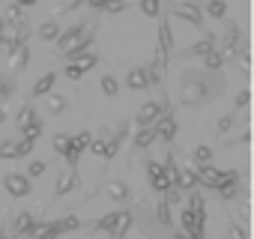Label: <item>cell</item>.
<instances>
[{
  "instance_id": "obj_8",
  "label": "cell",
  "mask_w": 254,
  "mask_h": 239,
  "mask_svg": "<svg viewBox=\"0 0 254 239\" xmlns=\"http://www.w3.org/2000/svg\"><path fill=\"white\" fill-rule=\"evenodd\" d=\"M156 129H159V135H162L165 141H174V135H177V123H174V117H171V114H162V117L156 120Z\"/></svg>"
},
{
  "instance_id": "obj_47",
  "label": "cell",
  "mask_w": 254,
  "mask_h": 239,
  "mask_svg": "<svg viewBox=\"0 0 254 239\" xmlns=\"http://www.w3.org/2000/svg\"><path fill=\"white\" fill-rule=\"evenodd\" d=\"M3 120H6V111H0V123H3Z\"/></svg>"
},
{
  "instance_id": "obj_20",
  "label": "cell",
  "mask_w": 254,
  "mask_h": 239,
  "mask_svg": "<svg viewBox=\"0 0 254 239\" xmlns=\"http://www.w3.org/2000/svg\"><path fill=\"white\" fill-rule=\"evenodd\" d=\"M156 135H159V129H156V123H153V126H150V129H147V132H141V135H138V138H135V144H138V147H150V144H153V138H156Z\"/></svg>"
},
{
  "instance_id": "obj_45",
  "label": "cell",
  "mask_w": 254,
  "mask_h": 239,
  "mask_svg": "<svg viewBox=\"0 0 254 239\" xmlns=\"http://www.w3.org/2000/svg\"><path fill=\"white\" fill-rule=\"evenodd\" d=\"M78 3H81V0H63V6H60V9H75Z\"/></svg>"
},
{
  "instance_id": "obj_3",
  "label": "cell",
  "mask_w": 254,
  "mask_h": 239,
  "mask_svg": "<svg viewBox=\"0 0 254 239\" xmlns=\"http://www.w3.org/2000/svg\"><path fill=\"white\" fill-rule=\"evenodd\" d=\"M27 60H30V48H27V39L9 48V72H18V69H24V66H27Z\"/></svg>"
},
{
  "instance_id": "obj_13",
  "label": "cell",
  "mask_w": 254,
  "mask_h": 239,
  "mask_svg": "<svg viewBox=\"0 0 254 239\" xmlns=\"http://www.w3.org/2000/svg\"><path fill=\"white\" fill-rule=\"evenodd\" d=\"M78 182V177L72 174V168H66L63 174H60V179H57V194H66V191H72V185Z\"/></svg>"
},
{
  "instance_id": "obj_29",
  "label": "cell",
  "mask_w": 254,
  "mask_h": 239,
  "mask_svg": "<svg viewBox=\"0 0 254 239\" xmlns=\"http://www.w3.org/2000/svg\"><path fill=\"white\" fill-rule=\"evenodd\" d=\"M42 135V126H39V120H33L30 126H24V138H30V141H36Z\"/></svg>"
},
{
  "instance_id": "obj_33",
  "label": "cell",
  "mask_w": 254,
  "mask_h": 239,
  "mask_svg": "<svg viewBox=\"0 0 254 239\" xmlns=\"http://www.w3.org/2000/svg\"><path fill=\"white\" fill-rule=\"evenodd\" d=\"M221 60H224V57L218 54V48H215V51H209V54H206V69H218V66H221Z\"/></svg>"
},
{
  "instance_id": "obj_43",
  "label": "cell",
  "mask_w": 254,
  "mask_h": 239,
  "mask_svg": "<svg viewBox=\"0 0 254 239\" xmlns=\"http://www.w3.org/2000/svg\"><path fill=\"white\" fill-rule=\"evenodd\" d=\"M230 123H233V117H224L221 123H218V132H227V129H230Z\"/></svg>"
},
{
  "instance_id": "obj_12",
  "label": "cell",
  "mask_w": 254,
  "mask_h": 239,
  "mask_svg": "<svg viewBox=\"0 0 254 239\" xmlns=\"http://www.w3.org/2000/svg\"><path fill=\"white\" fill-rule=\"evenodd\" d=\"M177 185H180V188H186V191H191V188L197 185V174H194L191 168H183V171H180V177H177Z\"/></svg>"
},
{
  "instance_id": "obj_26",
  "label": "cell",
  "mask_w": 254,
  "mask_h": 239,
  "mask_svg": "<svg viewBox=\"0 0 254 239\" xmlns=\"http://www.w3.org/2000/svg\"><path fill=\"white\" fill-rule=\"evenodd\" d=\"M57 36H60V27L54 21H45L42 24V39H57Z\"/></svg>"
},
{
  "instance_id": "obj_16",
  "label": "cell",
  "mask_w": 254,
  "mask_h": 239,
  "mask_svg": "<svg viewBox=\"0 0 254 239\" xmlns=\"http://www.w3.org/2000/svg\"><path fill=\"white\" fill-rule=\"evenodd\" d=\"M3 21H6V24H24V9H21L18 3L6 6V12H3Z\"/></svg>"
},
{
  "instance_id": "obj_5",
  "label": "cell",
  "mask_w": 254,
  "mask_h": 239,
  "mask_svg": "<svg viewBox=\"0 0 254 239\" xmlns=\"http://www.w3.org/2000/svg\"><path fill=\"white\" fill-rule=\"evenodd\" d=\"M3 188H6L12 197H24V194L30 191V182H27L24 174H9V177L3 179Z\"/></svg>"
},
{
  "instance_id": "obj_40",
  "label": "cell",
  "mask_w": 254,
  "mask_h": 239,
  "mask_svg": "<svg viewBox=\"0 0 254 239\" xmlns=\"http://www.w3.org/2000/svg\"><path fill=\"white\" fill-rule=\"evenodd\" d=\"M105 9H108V12H114V15H117V12H123V9H126V0H114V3H108V6H105Z\"/></svg>"
},
{
  "instance_id": "obj_25",
  "label": "cell",
  "mask_w": 254,
  "mask_h": 239,
  "mask_svg": "<svg viewBox=\"0 0 254 239\" xmlns=\"http://www.w3.org/2000/svg\"><path fill=\"white\" fill-rule=\"evenodd\" d=\"M227 12V3H224V0H209V15L212 18H221Z\"/></svg>"
},
{
  "instance_id": "obj_7",
  "label": "cell",
  "mask_w": 254,
  "mask_h": 239,
  "mask_svg": "<svg viewBox=\"0 0 254 239\" xmlns=\"http://www.w3.org/2000/svg\"><path fill=\"white\" fill-rule=\"evenodd\" d=\"M159 117H162V105L150 102V105H144V108L138 111V117H135V123H138V126H153V123H156Z\"/></svg>"
},
{
  "instance_id": "obj_4",
  "label": "cell",
  "mask_w": 254,
  "mask_h": 239,
  "mask_svg": "<svg viewBox=\"0 0 254 239\" xmlns=\"http://www.w3.org/2000/svg\"><path fill=\"white\" fill-rule=\"evenodd\" d=\"M194 174H197V182H203V185H209V188H218V182H221V171L218 168H212L209 162L206 165H197V168H191Z\"/></svg>"
},
{
  "instance_id": "obj_34",
  "label": "cell",
  "mask_w": 254,
  "mask_h": 239,
  "mask_svg": "<svg viewBox=\"0 0 254 239\" xmlns=\"http://www.w3.org/2000/svg\"><path fill=\"white\" fill-rule=\"evenodd\" d=\"M120 144H123V135H117L114 141H108V150H105V159H114V156H117V150H120Z\"/></svg>"
},
{
  "instance_id": "obj_14",
  "label": "cell",
  "mask_w": 254,
  "mask_h": 239,
  "mask_svg": "<svg viewBox=\"0 0 254 239\" xmlns=\"http://www.w3.org/2000/svg\"><path fill=\"white\" fill-rule=\"evenodd\" d=\"M33 215L30 212H18V218H15V230H18V236H27V233H33Z\"/></svg>"
},
{
  "instance_id": "obj_24",
  "label": "cell",
  "mask_w": 254,
  "mask_h": 239,
  "mask_svg": "<svg viewBox=\"0 0 254 239\" xmlns=\"http://www.w3.org/2000/svg\"><path fill=\"white\" fill-rule=\"evenodd\" d=\"M33 120H36L33 108H21V111H18V126H21V129H24V126H30Z\"/></svg>"
},
{
  "instance_id": "obj_9",
  "label": "cell",
  "mask_w": 254,
  "mask_h": 239,
  "mask_svg": "<svg viewBox=\"0 0 254 239\" xmlns=\"http://www.w3.org/2000/svg\"><path fill=\"white\" fill-rule=\"evenodd\" d=\"M126 84H129L132 90H147L150 87V72L147 69H132L129 78H126Z\"/></svg>"
},
{
  "instance_id": "obj_44",
  "label": "cell",
  "mask_w": 254,
  "mask_h": 239,
  "mask_svg": "<svg viewBox=\"0 0 254 239\" xmlns=\"http://www.w3.org/2000/svg\"><path fill=\"white\" fill-rule=\"evenodd\" d=\"M111 3V0H90V6H96V9H105Z\"/></svg>"
},
{
  "instance_id": "obj_35",
  "label": "cell",
  "mask_w": 254,
  "mask_h": 239,
  "mask_svg": "<svg viewBox=\"0 0 254 239\" xmlns=\"http://www.w3.org/2000/svg\"><path fill=\"white\" fill-rule=\"evenodd\" d=\"M189 209H194V212H203V197H200L197 191H191V194H189Z\"/></svg>"
},
{
  "instance_id": "obj_41",
  "label": "cell",
  "mask_w": 254,
  "mask_h": 239,
  "mask_svg": "<svg viewBox=\"0 0 254 239\" xmlns=\"http://www.w3.org/2000/svg\"><path fill=\"white\" fill-rule=\"evenodd\" d=\"M230 239H248V233H245L239 224H233V227H230Z\"/></svg>"
},
{
  "instance_id": "obj_36",
  "label": "cell",
  "mask_w": 254,
  "mask_h": 239,
  "mask_svg": "<svg viewBox=\"0 0 254 239\" xmlns=\"http://www.w3.org/2000/svg\"><path fill=\"white\" fill-rule=\"evenodd\" d=\"M159 221L171 224V206H168V200H159Z\"/></svg>"
},
{
  "instance_id": "obj_28",
  "label": "cell",
  "mask_w": 254,
  "mask_h": 239,
  "mask_svg": "<svg viewBox=\"0 0 254 239\" xmlns=\"http://www.w3.org/2000/svg\"><path fill=\"white\" fill-rule=\"evenodd\" d=\"M194 159H197V165H206L209 159H212V150L209 147H194V153H191Z\"/></svg>"
},
{
  "instance_id": "obj_37",
  "label": "cell",
  "mask_w": 254,
  "mask_h": 239,
  "mask_svg": "<svg viewBox=\"0 0 254 239\" xmlns=\"http://www.w3.org/2000/svg\"><path fill=\"white\" fill-rule=\"evenodd\" d=\"M141 9L147 15H159V0H141Z\"/></svg>"
},
{
  "instance_id": "obj_17",
  "label": "cell",
  "mask_w": 254,
  "mask_h": 239,
  "mask_svg": "<svg viewBox=\"0 0 254 239\" xmlns=\"http://www.w3.org/2000/svg\"><path fill=\"white\" fill-rule=\"evenodd\" d=\"M105 191H108L111 200H126V197H129V188H126V182H111Z\"/></svg>"
},
{
  "instance_id": "obj_30",
  "label": "cell",
  "mask_w": 254,
  "mask_h": 239,
  "mask_svg": "<svg viewBox=\"0 0 254 239\" xmlns=\"http://www.w3.org/2000/svg\"><path fill=\"white\" fill-rule=\"evenodd\" d=\"M203 93V87L200 84H186V90H183V96H186V102H191V99H197Z\"/></svg>"
},
{
  "instance_id": "obj_10",
  "label": "cell",
  "mask_w": 254,
  "mask_h": 239,
  "mask_svg": "<svg viewBox=\"0 0 254 239\" xmlns=\"http://www.w3.org/2000/svg\"><path fill=\"white\" fill-rule=\"evenodd\" d=\"M129 227H132V212H120V215H117V224L111 227V236H114V239H123Z\"/></svg>"
},
{
  "instance_id": "obj_39",
  "label": "cell",
  "mask_w": 254,
  "mask_h": 239,
  "mask_svg": "<svg viewBox=\"0 0 254 239\" xmlns=\"http://www.w3.org/2000/svg\"><path fill=\"white\" fill-rule=\"evenodd\" d=\"M27 174H30V177H42V174H45V162H33V165L27 168Z\"/></svg>"
},
{
  "instance_id": "obj_31",
  "label": "cell",
  "mask_w": 254,
  "mask_h": 239,
  "mask_svg": "<svg viewBox=\"0 0 254 239\" xmlns=\"http://www.w3.org/2000/svg\"><path fill=\"white\" fill-rule=\"evenodd\" d=\"M63 108H66V99H63V96H51V99H48V111H51V114H60Z\"/></svg>"
},
{
  "instance_id": "obj_32",
  "label": "cell",
  "mask_w": 254,
  "mask_h": 239,
  "mask_svg": "<svg viewBox=\"0 0 254 239\" xmlns=\"http://www.w3.org/2000/svg\"><path fill=\"white\" fill-rule=\"evenodd\" d=\"M117 215H120V212H111V215H105V218L96 224V230H108V233H111V227L117 224Z\"/></svg>"
},
{
  "instance_id": "obj_15",
  "label": "cell",
  "mask_w": 254,
  "mask_h": 239,
  "mask_svg": "<svg viewBox=\"0 0 254 239\" xmlns=\"http://www.w3.org/2000/svg\"><path fill=\"white\" fill-rule=\"evenodd\" d=\"M54 78H57L54 72H45V75H42V78H39V81L33 84V96H45V93H48V90L54 87Z\"/></svg>"
},
{
  "instance_id": "obj_22",
  "label": "cell",
  "mask_w": 254,
  "mask_h": 239,
  "mask_svg": "<svg viewBox=\"0 0 254 239\" xmlns=\"http://www.w3.org/2000/svg\"><path fill=\"white\" fill-rule=\"evenodd\" d=\"M236 191H239V182H218V194H221L224 200H230Z\"/></svg>"
},
{
  "instance_id": "obj_6",
  "label": "cell",
  "mask_w": 254,
  "mask_h": 239,
  "mask_svg": "<svg viewBox=\"0 0 254 239\" xmlns=\"http://www.w3.org/2000/svg\"><path fill=\"white\" fill-rule=\"evenodd\" d=\"M87 30H90V21H81V24H75V27H72L66 36H60V48H63V51H69L72 45H78V42L87 36Z\"/></svg>"
},
{
  "instance_id": "obj_18",
  "label": "cell",
  "mask_w": 254,
  "mask_h": 239,
  "mask_svg": "<svg viewBox=\"0 0 254 239\" xmlns=\"http://www.w3.org/2000/svg\"><path fill=\"white\" fill-rule=\"evenodd\" d=\"M18 156H21V144H12V141L0 144V159H18Z\"/></svg>"
},
{
  "instance_id": "obj_38",
  "label": "cell",
  "mask_w": 254,
  "mask_h": 239,
  "mask_svg": "<svg viewBox=\"0 0 254 239\" xmlns=\"http://www.w3.org/2000/svg\"><path fill=\"white\" fill-rule=\"evenodd\" d=\"M248 102H251V90L245 87V90L236 96V108H248Z\"/></svg>"
},
{
  "instance_id": "obj_11",
  "label": "cell",
  "mask_w": 254,
  "mask_h": 239,
  "mask_svg": "<svg viewBox=\"0 0 254 239\" xmlns=\"http://www.w3.org/2000/svg\"><path fill=\"white\" fill-rule=\"evenodd\" d=\"M159 48H165V51H171L174 48V36H171V21L165 18L162 24H159Z\"/></svg>"
},
{
  "instance_id": "obj_42",
  "label": "cell",
  "mask_w": 254,
  "mask_h": 239,
  "mask_svg": "<svg viewBox=\"0 0 254 239\" xmlns=\"http://www.w3.org/2000/svg\"><path fill=\"white\" fill-rule=\"evenodd\" d=\"M33 147H36V141H30V138H24V141H21V156H27V153L33 150Z\"/></svg>"
},
{
  "instance_id": "obj_23",
  "label": "cell",
  "mask_w": 254,
  "mask_h": 239,
  "mask_svg": "<svg viewBox=\"0 0 254 239\" xmlns=\"http://www.w3.org/2000/svg\"><path fill=\"white\" fill-rule=\"evenodd\" d=\"M69 147H72V138H69V135H57V138H54V150H57V153H63V156H66V153H69Z\"/></svg>"
},
{
  "instance_id": "obj_21",
  "label": "cell",
  "mask_w": 254,
  "mask_h": 239,
  "mask_svg": "<svg viewBox=\"0 0 254 239\" xmlns=\"http://www.w3.org/2000/svg\"><path fill=\"white\" fill-rule=\"evenodd\" d=\"M236 39H239V27L230 24V27H227V36H224V48L233 51V48H236Z\"/></svg>"
},
{
  "instance_id": "obj_1",
  "label": "cell",
  "mask_w": 254,
  "mask_h": 239,
  "mask_svg": "<svg viewBox=\"0 0 254 239\" xmlns=\"http://www.w3.org/2000/svg\"><path fill=\"white\" fill-rule=\"evenodd\" d=\"M96 63H99V60H96V54H93V51H87V54H78V57H72V63L66 66V75H69L72 81H78V78H81L87 69H93Z\"/></svg>"
},
{
  "instance_id": "obj_27",
  "label": "cell",
  "mask_w": 254,
  "mask_h": 239,
  "mask_svg": "<svg viewBox=\"0 0 254 239\" xmlns=\"http://www.w3.org/2000/svg\"><path fill=\"white\" fill-rule=\"evenodd\" d=\"M102 90H105V96H117V81L111 78V75H102Z\"/></svg>"
},
{
  "instance_id": "obj_46",
  "label": "cell",
  "mask_w": 254,
  "mask_h": 239,
  "mask_svg": "<svg viewBox=\"0 0 254 239\" xmlns=\"http://www.w3.org/2000/svg\"><path fill=\"white\" fill-rule=\"evenodd\" d=\"M15 3H18V6L24 9V6H33V3H36V0H15Z\"/></svg>"
},
{
  "instance_id": "obj_2",
  "label": "cell",
  "mask_w": 254,
  "mask_h": 239,
  "mask_svg": "<svg viewBox=\"0 0 254 239\" xmlns=\"http://www.w3.org/2000/svg\"><path fill=\"white\" fill-rule=\"evenodd\" d=\"M174 15L183 18V21H189V24H194V27H203V12H200L194 3H186V0H180V3L174 6Z\"/></svg>"
},
{
  "instance_id": "obj_19",
  "label": "cell",
  "mask_w": 254,
  "mask_h": 239,
  "mask_svg": "<svg viewBox=\"0 0 254 239\" xmlns=\"http://www.w3.org/2000/svg\"><path fill=\"white\" fill-rule=\"evenodd\" d=\"M212 45H215L212 39H200V42H194V45H191V54H197V57H206L209 51H215Z\"/></svg>"
}]
</instances>
